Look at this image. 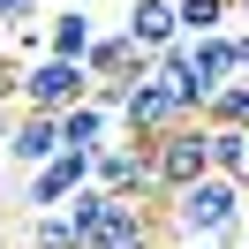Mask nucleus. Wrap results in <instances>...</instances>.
I'll list each match as a JSON object with an SVG mask.
<instances>
[{"instance_id": "9d476101", "label": "nucleus", "mask_w": 249, "mask_h": 249, "mask_svg": "<svg viewBox=\"0 0 249 249\" xmlns=\"http://www.w3.org/2000/svg\"><path fill=\"white\" fill-rule=\"evenodd\" d=\"M113 128H121V121H113L98 98H83L76 113H61V143H68V151H83V159H98V151H106V143H113Z\"/></svg>"}, {"instance_id": "6ab92c4d", "label": "nucleus", "mask_w": 249, "mask_h": 249, "mask_svg": "<svg viewBox=\"0 0 249 249\" xmlns=\"http://www.w3.org/2000/svg\"><path fill=\"white\" fill-rule=\"evenodd\" d=\"M234 16H242V23H249V0H234Z\"/></svg>"}, {"instance_id": "4468645a", "label": "nucleus", "mask_w": 249, "mask_h": 249, "mask_svg": "<svg viewBox=\"0 0 249 249\" xmlns=\"http://www.w3.org/2000/svg\"><path fill=\"white\" fill-rule=\"evenodd\" d=\"M23 249H76L68 212H23Z\"/></svg>"}, {"instance_id": "7ed1b4c3", "label": "nucleus", "mask_w": 249, "mask_h": 249, "mask_svg": "<svg viewBox=\"0 0 249 249\" xmlns=\"http://www.w3.org/2000/svg\"><path fill=\"white\" fill-rule=\"evenodd\" d=\"M204 174H212V143H204V121L166 128V136L151 143V196H181V189H196Z\"/></svg>"}, {"instance_id": "f8f14e48", "label": "nucleus", "mask_w": 249, "mask_h": 249, "mask_svg": "<svg viewBox=\"0 0 249 249\" xmlns=\"http://www.w3.org/2000/svg\"><path fill=\"white\" fill-rule=\"evenodd\" d=\"M204 143H212V174L249 189V128H204Z\"/></svg>"}, {"instance_id": "f03ea898", "label": "nucleus", "mask_w": 249, "mask_h": 249, "mask_svg": "<svg viewBox=\"0 0 249 249\" xmlns=\"http://www.w3.org/2000/svg\"><path fill=\"white\" fill-rule=\"evenodd\" d=\"M83 98H91V68L83 61H53V53H38L31 68H23V83H16V113H76Z\"/></svg>"}, {"instance_id": "9b49d317", "label": "nucleus", "mask_w": 249, "mask_h": 249, "mask_svg": "<svg viewBox=\"0 0 249 249\" xmlns=\"http://www.w3.org/2000/svg\"><path fill=\"white\" fill-rule=\"evenodd\" d=\"M91 38H98V16H83V8H68V16L46 23V53H53V61H83Z\"/></svg>"}, {"instance_id": "f257e3e1", "label": "nucleus", "mask_w": 249, "mask_h": 249, "mask_svg": "<svg viewBox=\"0 0 249 249\" xmlns=\"http://www.w3.org/2000/svg\"><path fill=\"white\" fill-rule=\"evenodd\" d=\"M242 219H249V189L227 181V174H204L196 189L166 196L174 249H242Z\"/></svg>"}, {"instance_id": "a211bd4d", "label": "nucleus", "mask_w": 249, "mask_h": 249, "mask_svg": "<svg viewBox=\"0 0 249 249\" xmlns=\"http://www.w3.org/2000/svg\"><path fill=\"white\" fill-rule=\"evenodd\" d=\"M8 128H16V106H0V151H8Z\"/></svg>"}, {"instance_id": "6e6552de", "label": "nucleus", "mask_w": 249, "mask_h": 249, "mask_svg": "<svg viewBox=\"0 0 249 249\" xmlns=\"http://www.w3.org/2000/svg\"><path fill=\"white\" fill-rule=\"evenodd\" d=\"M121 31H128V46H136L143 61H159L166 46H181V16H174V0H128Z\"/></svg>"}, {"instance_id": "20e7f679", "label": "nucleus", "mask_w": 249, "mask_h": 249, "mask_svg": "<svg viewBox=\"0 0 249 249\" xmlns=\"http://www.w3.org/2000/svg\"><path fill=\"white\" fill-rule=\"evenodd\" d=\"M189 121H196V113H189V98L174 91L159 68L128 91V106H121V136H128V143H159L166 128H189Z\"/></svg>"}, {"instance_id": "2eb2a0df", "label": "nucleus", "mask_w": 249, "mask_h": 249, "mask_svg": "<svg viewBox=\"0 0 249 249\" xmlns=\"http://www.w3.org/2000/svg\"><path fill=\"white\" fill-rule=\"evenodd\" d=\"M204 128H249V76H234L227 91L204 106Z\"/></svg>"}, {"instance_id": "f3484780", "label": "nucleus", "mask_w": 249, "mask_h": 249, "mask_svg": "<svg viewBox=\"0 0 249 249\" xmlns=\"http://www.w3.org/2000/svg\"><path fill=\"white\" fill-rule=\"evenodd\" d=\"M234 53H242V76H249V23L234 31Z\"/></svg>"}, {"instance_id": "39448f33", "label": "nucleus", "mask_w": 249, "mask_h": 249, "mask_svg": "<svg viewBox=\"0 0 249 249\" xmlns=\"http://www.w3.org/2000/svg\"><path fill=\"white\" fill-rule=\"evenodd\" d=\"M91 189H106V196H151V143H128V136H113L106 151L91 159Z\"/></svg>"}, {"instance_id": "0eeeda50", "label": "nucleus", "mask_w": 249, "mask_h": 249, "mask_svg": "<svg viewBox=\"0 0 249 249\" xmlns=\"http://www.w3.org/2000/svg\"><path fill=\"white\" fill-rule=\"evenodd\" d=\"M83 68H91V83H143L159 61H143L136 46H128V31L113 23V31H98L91 38V53H83Z\"/></svg>"}, {"instance_id": "423d86ee", "label": "nucleus", "mask_w": 249, "mask_h": 249, "mask_svg": "<svg viewBox=\"0 0 249 249\" xmlns=\"http://www.w3.org/2000/svg\"><path fill=\"white\" fill-rule=\"evenodd\" d=\"M83 189H91V159L61 151V159H46V166L23 181V212H61V204H76Z\"/></svg>"}, {"instance_id": "dca6fc26", "label": "nucleus", "mask_w": 249, "mask_h": 249, "mask_svg": "<svg viewBox=\"0 0 249 249\" xmlns=\"http://www.w3.org/2000/svg\"><path fill=\"white\" fill-rule=\"evenodd\" d=\"M31 23V0H0V31H23Z\"/></svg>"}, {"instance_id": "aec40b11", "label": "nucleus", "mask_w": 249, "mask_h": 249, "mask_svg": "<svg viewBox=\"0 0 249 249\" xmlns=\"http://www.w3.org/2000/svg\"><path fill=\"white\" fill-rule=\"evenodd\" d=\"M242 249H249V219H242Z\"/></svg>"}, {"instance_id": "ddd939ff", "label": "nucleus", "mask_w": 249, "mask_h": 249, "mask_svg": "<svg viewBox=\"0 0 249 249\" xmlns=\"http://www.w3.org/2000/svg\"><path fill=\"white\" fill-rule=\"evenodd\" d=\"M174 16H181V38H219L227 23H242L234 0H174Z\"/></svg>"}, {"instance_id": "1a4fd4ad", "label": "nucleus", "mask_w": 249, "mask_h": 249, "mask_svg": "<svg viewBox=\"0 0 249 249\" xmlns=\"http://www.w3.org/2000/svg\"><path fill=\"white\" fill-rule=\"evenodd\" d=\"M68 143H61V121H53V113H16V128H8V166H23V174H38L46 166V159H61Z\"/></svg>"}]
</instances>
